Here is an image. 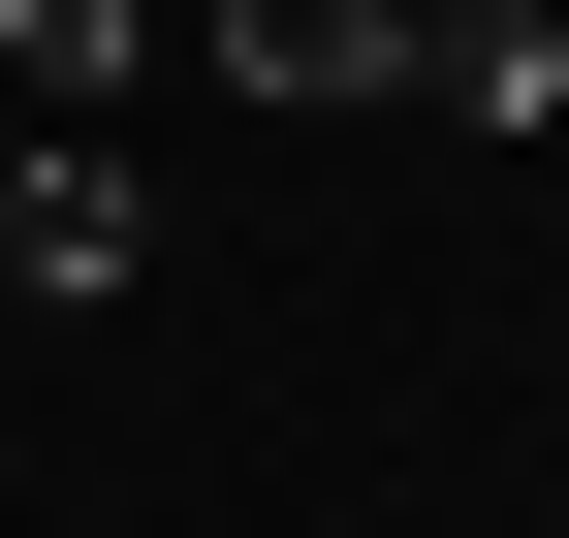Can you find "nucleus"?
Segmentation results:
<instances>
[{
	"instance_id": "obj_3",
	"label": "nucleus",
	"mask_w": 569,
	"mask_h": 538,
	"mask_svg": "<svg viewBox=\"0 0 569 538\" xmlns=\"http://www.w3.org/2000/svg\"><path fill=\"white\" fill-rule=\"evenodd\" d=\"M411 96H443V127H507V159H538V127H569V32H538V0H411Z\"/></svg>"
},
{
	"instance_id": "obj_1",
	"label": "nucleus",
	"mask_w": 569,
	"mask_h": 538,
	"mask_svg": "<svg viewBox=\"0 0 569 538\" xmlns=\"http://www.w3.org/2000/svg\"><path fill=\"white\" fill-rule=\"evenodd\" d=\"M127 253H159V190H127L96 127H32V159H0V286L32 317H127Z\"/></svg>"
},
{
	"instance_id": "obj_2",
	"label": "nucleus",
	"mask_w": 569,
	"mask_h": 538,
	"mask_svg": "<svg viewBox=\"0 0 569 538\" xmlns=\"http://www.w3.org/2000/svg\"><path fill=\"white\" fill-rule=\"evenodd\" d=\"M222 96H284V127H348V96H411V0H222Z\"/></svg>"
},
{
	"instance_id": "obj_4",
	"label": "nucleus",
	"mask_w": 569,
	"mask_h": 538,
	"mask_svg": "<svg viewBox=\"0 0 569 538\" xmlns=\"http://www.w3.org/2000/svg\"><path fill=\"white\" fill-rule=\"evenodd\" d=\"M0 159H32V127H0Z\"/></svg>"
}]
</instances>
